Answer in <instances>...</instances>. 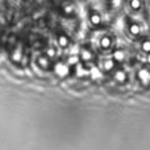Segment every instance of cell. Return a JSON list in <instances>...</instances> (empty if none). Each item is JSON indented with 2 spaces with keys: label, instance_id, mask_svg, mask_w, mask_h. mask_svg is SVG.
<instances>
[{
  "label": "cell",
  "instance_id": "1",
  "mask_svg": "<svg viewBox=\"0 0 150 150\" xmlns=\"http://www.w3.org/2000/svg\"><path fill=\"white\" fill-rule=\"evenodd\" d=\"M88 21H90V24L92 26L98 28V26H100L101 23H103V17H101L100 12H98V11H95V9H91L90 13H88Z\"/></svg>",
  "mask_w": 150,
  "mask_h": 150
},
{
  "label": "cell",
  "instance_id": "2",
  "mask_svg": "<svg viewBox=\"0 0 150 150\" xmlns=\"http://www.w3.org/2000/svg\"><path fill=\"white\" fill-rule=\"evenodd\" d=\"M36 62H37V65H38V67L42 69V70H50V69H52V65H53L52 58H50L47 54L38 57Z\"/></svg>",
  "mask_w": 150,
  "mask_h": 150
},
{
  "label": "cell",
  "instance_id": "3",
  "mask_svg": "<svg viewBox=\"0 0 150 150\" xmlns=\"http://www.w3.org/2000/svg\"><path fill=\"white\" fill-rule=\"evenodd\" d=\"M113 45V38H112L111 34H104L101 36L100 41H99V46L101 50H109Z\"/></svg>",
  "mask_w": 150,
  "mask_h": 150
},
{
  "label": "cell",
  "instance_id": "4",
  "mask_svg": "<svg viewBox=\"0 0 150 150\" xmlns=\"http://www.w3.org/2000/svg\"><path fill=\"white\" fill-rule=\"evenodd\" d=\"M95 54L90 49V47H82L80 49V53H79V59L83 61V62H91L93 59Z\"/></svg>",
  "mask_w": 150,
  "mask_h": 150
},
{
  "label": "cell",
  "instance_id": "5",
  "mask_svg": "<svg viewBox=\"0 0 150 150\" xmlns=\"http://www.w3.org/2000/svg\"><path fill=\"white\" fill-rule=\"evenodd\" d=\"M127 28H128V32H129V34H132L133 37H137V36H140V34H141V26H140V24L134 23V21H128Z\"/></svg>",
  "mask_w": 150,
  "mask_h": 150
},
{
  "label": "cell",
  "instance_id": "6",
  "mask_svg": "<svg viewBox=\"0 0 150 150\" xmlns=\"http://www.w3.org/2000/svg\"><path fill=\"white\" fill-rule=\"evenodd\" d=\"M113 79H115V82L119 83V84H124L128 80V75L124 70H120L119 69V70H116L113 73Z\"/></svg>",
  "mask_w": 150,
  "mask_h": 150
},
{
  "label": "cell",
  "instance_id": "7",
  "mask_svg": "<svg viewBox=\"0 0 150 150\" xmlns=\"http://www.w3.org/2000/svg\"><path fill=\"white\" fill-rule=\"evenodd\" d=\"M128 5L133 12H141L144 9V1L142 0H128Z\"/></svg>",
  "mask_w": 150,
  "mask_h": 150
},
{
  "label": "cell",
  "instance_id": "8",
  "mask_svg": "<svg viewBox=\"0 0 150 150\" xmlns=\"http://www.w3.org/2000/svg\"><path fill=\"white\" fill-rule=\"evenodd\" d=\"M115 67H116V61L113 58H107L103 61V70L105 73H111L112 70H115Z\"/></svg>",
  "mask_w": 150,
  "mask_h": 150
},
{
  "label": "cell",
  "instance_id": "9",
  "mask_svg": "<svg viewBox=\"0 0 150 150\" xmlns=\"http://www.w3.org/2000/svg\"><path fill=\"white\" fill-rule=\"evenodd\" d=\"M57 42H58V46H59V47L66 49V47L70 45V37L66 36V34H61V36H58Z\"/></svg>",
  "mask_w": 150,
  "mask_h": 150
},
{
  "label": "cell",
  "instance_id": "10",
  "mask_svg": "<svg viewBox=\"0 0 150 150\" xmlns=\"http://www.w3.org/2000/svg\"><path fill=\"white\" fill-rule=\"evenodd\" d=\"M113 59L116 61V63H117V62H119V63L124 62V59H125V53H124V50H121V49L115 50V52H113Z\"/></svg>",
  "mask_w": 150,
  "mask_h": 150
},
{
  "label": "cell",
  "instance_id": "11",
  "mask_svg": "<svg viewBox=\"0 0 150 150\" xmlns=\"http://www.w3.org/2000/svg\"><path fill=\"white\" fill-rule=\"evenodd\" d=\"M141 50L146 54L150 53V38H145L142 42H141Z\"/></svg>",
  "mask_w": 150,
  "mask_h": 150
},
{
  "label": "cell",
  "instance_id": "12",
  "mask_svg": "<svg viewBox=\"0 0 150 150\" xmlns=\"http://www.w3.org/2000/svg\"><path fill=\"white\" fill-rule=\"evenodd\" d=\"M62 8H63V11H65L66 15H73L74 11H75L74 5L71 4V3H65V4L62 5Z\"/></svg>",
  "mask_w": 150,
  "mask_h": 150
},
{
  "label": "cell",
  "instance_id": "13",
  "mask_svg": "<svg viewBox=\"0 0 150 150\" xmlns=\"http://www.w3.org/2000/svg\"><path fill=\"white\" fill-rule=\"evenodd\" d=\"M148 62L150 63V53H149V54H148Z\"/></svg>",
  "mask_w": 150,
  "mask_h": 150
}]
</instances>
